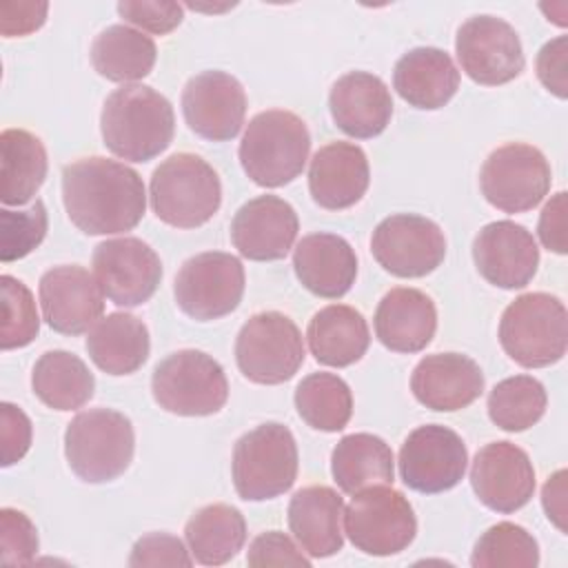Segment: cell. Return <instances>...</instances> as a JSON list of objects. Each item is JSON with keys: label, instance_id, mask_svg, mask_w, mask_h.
<instances>
[{"label": "cell", "instance_id": "cell-48", "mask_svg": "<svg viewBox=\"0 0 568 568\" xmlns=\"http://www.w3.org/2000/svg\"><path fill=\"white\" fill-rule=\"evenodd\" d=\"M537 235L548 251L559 253V255H564L568 251L566 248V193L564 191L552 195L546 202V206L541 209Z\"/></svg>", "mask_w": 568, "mask_h": 568}, {"label": "cell", "instance_id": "cell-17", "mask_svg": "<svg viewBox=\"0 0 568 568\" xmlns=\"http://www.w3.org/2000/svg\"><path fill=\"white\" fill-rule=\"evenodd\" d=\"M182 113L195 135L211 142H226L244 124V87L231 73L202 71L182 91Z\"/></svg>", "mask_w": 568, "mask_h": 568}, {"label": "cell", "instance_id": "cell-5", "mask_svg": "<svg viewBox=\"0 0 568 568\" xmlns=\"http://www.w3.org/2000/svg\"><path fill=\"white\" fill-rule=\"evenodd\" d=\"M135 450L133 424L111 408L78 413L64 430V455L69 468L87 484L118 479L131 464Z\"/></svg>", "mask_w": 568, "mask_h": 568}, {"label": "cell", "instance_id": "cell-35", "mask_svg": "<svg viewBox=\"0 0 568 568\" xmlns=\"http://www.w3.org/2000/svg\"><path fill=\"white\" fill-rule=\"evenodd\" d=\"M31 386L36 397L53 410H75L95 390L93 373L69 351H47L33 366Z\"/></svg>", "mask_w": 568, "mask_h": 568}, {"label": "cell", "instance_id": "cell-24", "mask_svg": "<svg viewBox=\"0 0 568 568\" xmlns=\"http://www.w3.org/2000/svg\"><path fill=\"white\" fill-rule=\"evenodd\" d=\"M328 109L335 124L346 135L366 140L388 126L393 98L382 78L366 71H351L333 84Z\"/></svg>", "mask_w": 568, "mask_h": 568}, {"label": "cell", "instance_id": "cell-26", "mask_svg": "<svg viewBox=\"0 0 568 568\" xmlns=\"http://www.w3.org/2000/svg\"><path fill=\"white\" fill-rule=\"evenodd\" d=\"M373 324L377 339L388 351L419 353L437 331V308L424 291L397 286L377 304Z\"/></svg>", "mask_w": 568, "mask_h": 568}, {"label": "cell", "instance_id": "cell-1", "mask_svg": "<svg viewBox=\"0 0 568 568\" xmlns=\"http://www.w3.org/2000/svg\"><path fill=\"white\" fill-rule=\"evenodd\" d=\"M62 202L69 220L87 235L124 233L146 209L144 182L131 166L100 155L62 169Z\"/></svg>", "mask_w": 568, "mask_h": 568}, {"label": "cell", "instance_id": "cell-9", "mask_svg": "<svg viewBox=\"0 0 568 568\" xmlns=\"http://www.w3.org/2000/svg\"><path fill=\"white\" fill-rule=\"evenodd\" d=\"M304 339L297 324L280 311L248 317L235 339L240 373L255 384H284L304 364Z\"/></svg>", "mask_w": 568, "mask_h": 568}, {"label": "cell", "instance_id": "cell-7", "mask_svg": "<svg viewBox=\"0 0 568 568\" xmlns=\"http://www.w3.org/2000/svg\"><path fill=\"white\" fill-rule=\"evenodd\" d=\"M233 486L246 501L284 495L297 479V444L293 433L277 422L260 424L233 446Z\"/></svg>", "mask_w": 568, "mask_h": 568}, {"label": "cell", "instance_id": "cell-38", "mask_svg": "<svg viewBox=\"0 0 568 568\" xmlns=\"http://www.w3.org/2000/svg\"><path fill=\"white\" fill-rule=\"evenodd\" d=\"M470 564L475 568H535L539 546L526 528L499 521L477 539Z\"/></svg>", "mask_w": 568, "mask_h": 568}, {"label": "cell", "instance_id": "cell-40", "mask_svg": "<svg viewBox=\"0 0 568 568\" xmlns=\"http://www.w3.org/2000/svg\"><path fill=\"white\" fill-rule=\"evenodd\" d=\"M47 235V209L36 200L27 211H0V260L13 262L29 255Z\"/></svg>", "mask_w": 568, "mask_h": 568}, {"label": "cell", "instance_id": "cell-14", "mask_svg": "<svg viewBox=\"0 0 568 568\" xmlns=\"http://www.w3.org/2000/svg\"><path fill=\"white\" fill-rule=\"evenodd\" d=\"M397 464L399 477L410 490L435 495L455 488L464 479L468 450L448 426L426 424L404 439Z\"/></svg>", "mask_w": 568, "mask_h": 568}, {"label": "cell", "instance_id": "cell-3", "mask_svg": "<svg viewBox=\"0 0 568 568\" xmlns=\"http://www.w3.org/2000/svg\"><path fill=\"white\" fill-rule=\"evenodd\" d=\"M311 151V135L304 120L291 111H262L246 124L240 142L244 173L260 186L275 189L293 182Z\"/></svg>", "mask_w": 568, "mask_h": 568}, {"label": "cell", "instance_id": "cell-13", "mask_svg": "<svg viewBox=\"0 0 568 568\" xmlns=\"http://www.w3.org/2000/svg\"><path fill=\"white\" fill-rule=\"evenodd\" d=\"M371 253L390 275L424 277L444 262L446 237L433 220L415 213H397L375 226Z\"/></svg>", "mask_w": 568, "mask_h": 568}, {"label": "cell", "instance_id": "cell-49", "mask_svg": "<svg viewBox=\"0 0 568 568\" xmlns=\"http://www.w3.org/2000/svg\"><path fill=\"white\" fill-rule=\"evenodd\" d=\"M541 504L548 515V519L559 528L566 530L564 517H566V470H557L548 481L544 484L541 490Z\"/></svg>", "mask_w": 568, "mask_h": 568}, {"label": "cell", "instance_id": "cell-25", "mask_svg": "<svg viewBox=\"0 0 568 568\" xmlns=\"http://www.w3.org/2000/svg\"><path fill=\"white\" fill-rule=\"evenodd\" d=\"M293 268L304 288L320 297H342L357 277L353 246L335 233L304 235L293 251Z\"/></svg>", "mask_w": 568, "mask_h": 568}, {"label": "cell", "instance_id": "cell-18", "mask_svg": "<svg viewBox=\"0 0 568 568\" xmlns=\"http://www.w3.org/2000/svg\"><path fill=\"white\" fill-rule=\"evenodd\" d=\"M470 486L486 508L508 515L530 501L535 468L526 450L513 442H490L473 459Z\"/></svg>", "mask_w": 568, "mask_h": 568}, {"label": "cell", "instance_id": "cell-2", "mask_svg": "<svg viewBox=\"0 0 568 568\" xmlns=\"http://www.w3.org/2000/svg\"><path fill=\"white\" fill-rule=\"evenodd\" d=\"M100 131L113 155L129 162H149L173 140V106L146 84H124L104 100Z\"/></svg>", "mask_w": 568, "mask_h": 568}, {"label": "cell", "instance_id": "cell-41", "mask_svg": "<svg viewBox=\"0 0 568 568\" xmlns=\"http://www.w3.org/2000/svg\"><path fill=\"white\" fill-rule=\"evenodd\" d=\"M38 530L33 521L16 510H0V564L2 566H22L29 564L38 552Z\"/></svg>", "mask_w": 568, "mask_h": 568}, {"label": "cell", "instance_id": "cell-28", "mask_svg": "<svg viewBox=\"0 0 568 568\" xmlns=\"http://www.w3.org/2000/svg\"><path fill=\"white\" fill-rule=\"evenodd\" d=\"M393 87L415 109H439L459 89L453 58L437 47H417L404 53L393 69Z\"/></svg>", "mask_w": 568, "mask_h": 568}, {"label": "cell", "instance_id": "cell-29", "mask_svg": "<svg viewBox=\"0 0 568 568\" xmlns=\"http://www.w3.org/2000/svg\"><path fill=\"white\" fill-rule=\"evenodd\" d=\"M306 339L320 364L344 368L362 359L371 344V333L359 311L346 304H331L313 315Z\"/></svg>", "mask_w": 568, "mask_h": 568}, {"label": "cell", "instance_id": "cell-12", "mask_svg": "<svg viewBox=\"0 0 568 568\" xmlns=\"http://www.w3.org/2000/svg\"><path fill=\"white\" fill-rule=\"evenodd\" d=\"M550 164L544 153L524 142L495 149L479 173L484 197L504 213H524L550 191Z\"/></svg>", "mask_w": 568, "mask_h": 568}, {"label": "cell", "instance_id": "cell-21", "mask_svg": "<svg viewBox=\"0 0 568 568\" xmlns=\"http://www.w3.org/2000/svg\"><path fill=\"white\" fill-rule=\"evenodd\" d=\"M295 209L277 195H257L242 204L231 222V240L242 257L253 262L282 260L297 237Z\"/></svg>", "mask_w": 568, "mask_h": 568}, {"label": "cell", "instance_id": "cell-39", "mask_svg": "<svg viewBox=\"0 0 568 568\" xmlns=\"http://www.w3.org/2000/svg\"><path fill=\"white\" fill-rule=\"evenodd\" d=\"M2 331L0 346L2 351L22 348L31 344L40 331V320L31 291L16 277L2 275Z\"/></svg>", "mask_w": 568, "mask_h": 568}, {"label": "cell", "instance_id": "cell-31", "mask_svg": "<svg viewBox=\"0 0 568 568\" xmlns=\"http://www.w3.org/2000/svg\"><path fill=\"white\" fill-rule=\"evenodd\" d=\"M331 473L342 493L355 495L368 486L393 484L395 459L390 446L371 433H353L337 442L331 455Z\"/></svg>", "mask_w": 568, "mask_h": 568}, {"label": "cell", "instance_id": "cell-11", "mask_svg": "<svg viewBox=\"0 0 568 568\" xmlns=\"http://www.w3.org/2000/svg\"><path fill=\"white\" fill-rule=\"evenodd\" d=\"M178 306L197 322H211L235 311L244 295V266L224 251L189 257L173 284Z\"/></svg>", "mask_w": 568, "mask_h": 568}, {"label": "cell", "instance_id": "cell-46", "mask_svg": "<svg viewBox=\"0 0 568 568\" xmlns=\"http://www.w3.org/2000/svg\"><path fill=\"white\" fill-rule=\"evenodd\" d=\"M537 78L557 98L568 95V38L548 40L537 53Z\"/></svg>", "mask_w": 568, "mask_h": 568}, {"label": "cell", "instance_id": "cell-42", "mask_svg": "<svg viewBox=\"0 0 568 568\" xmlns=\"http://www.w3.org/2000/svg\"><path fill=\"white\" fill-rule=\"evenodd\" d=\"M189 548L169 532H151L140 537L129 557V566H191Z\"/></svg>", "mask_w": 568, "mask_h": 568}, {"label": "cell", "instance_id": "cell-23", "mask_svg": "<svg viewBox=\"0 0 568 568\" xmlns=\"http://www.w3.org/2000/svg\"><path fill=\"white\" fill-rule=\"evenodd\" d=\"M371 182L366 153L353 142H331L315 151L308 166V191L322 209L342 211L357 204Z\"/></svg>", "mask_w": 568, "mask_h": 568}, {"label": "cell", "instance_id": "cell-45", "mask_svg": "<svg viewBox=\"0 0 568 568\" xmlns=\"http://www.w3.org/2000/svg\"><path fill=\"white\" fill-rule=\"evenodd\" d=\"M0 442H2V466L20 462L31 446V419L16 404H0Z\"/></svg>", "mask_w": 568, "mask_h": 568}, {"label": "cell", "instance_id": "cell-33", "mask_svg": "<svg viewBox=\"0 0 568 568\" xmlns=\"http://www.w3.org/2000/svg\"><path fill=\"white\" fill-rule=\"evenodd\" d=\"M0 166L2 204H27L47 178V151L42 140L24 129H4L0 133Z\"/></svg>", "mask_w": 568, "mask_h": 568}, {"label": "cell", "instance_id": "cell-15", "mask_svg": "<svg viewBox=\"0 0 568 568\" xmlns=\"http://www.w3.org/2000/svg\"><path fill=\"white\" fill-rule=\"evenodd\" d=\"M455 53L464 73L484 87L515 80L526 62L517 31L495 16L468 18L457 31Z\"/></svg>", "mask_w": 568, "mask_h": 568}, {"label": "cell", "instance_id": "cell-16", "mask_svg": "<svg viewBox=\"0 0 568 568\" xmlns=\"http://www.w3.org/2000/svg\"><path fill=\"white\" fill-rule=\"evenodd\" d=\"M102 293L118 306H140L162 280L158 253L138 237H115L100 242L91 257Z\"/></svg>", "mask_w": 568, "mask_h": 568}, {"label": "cell", "instance_id": "cell-44", "mask_svg": "<svg viewBox=\"0 0 568 568\" xmlns=\"http://www.w3.org/2000/svg\"><path fill=\"white\" fill-rule=\"evenodd\" d=\"M118 13L151 33L164 36L173 31L182 22V7L178 2H133L124 0L118 2Z\"/></svg>", "mask_w": 568, "mask_h": 568}, {"label": "cell", "instance_id": "cell-22", "mask_svg": "<svg viewBox=\"0 0 568 568\" xmlns=\"http://www.w3.org/2000/svg\"><path fill=\"white\" fill-rule=\"evenodd\" d=\"M415 399L430 410H462L484 390V373L462 353H435L419 359L410 375Z\"/></svg>", "mask_w": 568, "mask_h": 568}, {"label": "cell", "instance_id": "cell-27", "mask_svg": "<svg viewBox=\"0 0 568 568\" xmlns=\"http://www.w3.org/2000/svg\"><path fill=\"white\" fill-rule=\"evenodd\" d=\"M344 499L331 486H306L291 497L288 528L311 557H331L344 546Z\"/></svg>", "mask_w": 568, "mask_h": 568}, {"label": "cell", "instance_id": "cell-10", "mask_svg": "<svg viewBox=\"0 0 568 568\" xmlns=\"http://www.w3.org/2000/svg\"><path fill=\"white\" fill-rule=\"evenodd\" d=\"M344 532L357 550L388 557L410 546L417 519L399 490L390 484H377L353 495L344 508Z\"/></svg>", "mask_w": 568, "mask_h": 568}, {"label": "cell", "instance_id": "cell-8", "mask_svg": "<svg viewBox=\"0 0 568 568\" xmlns=\"http://www.w3.org/2000/svg\"><path fill=\"white\" fill-rule=\"evenodd\" d=\"M151 393L160 408L182 417H206L229 399L222 366L202 351H178L164 357L151 377Z\"/></svg>", "mask_w": 568, "mask_h": 568}, {"label": "cell", "instance_id": "cell-19", "mask_svg": "<svg viewBox=\"0 0 568 568\" xmlns=\"http://www.w3.org/2000/svg\"><path fill=\"white\" fill-rule=\"evenodd\" d=\"M38 293L44 322L62 335L93 328L104 313V293L98 280L78 264L49 268L40 277Z\"/></svg>", "mask_w": 568, "mask_h": 568}, {"label": "cell", "instance_id": "cell-47", "mask_svg": "<svg viewBox=\"0 0 568 568\" xmlns=\"http://www.w3.org/2000/svg\"><path fill=\"white\" fill-rule=\"evenodd\" d=\"M47 11H49L47 2H2L0 31L4 38L27 36L44 24Z\"/></svg>", "mask_w": 568, "mask_h": 568}, {"label": "cell", "instance_id": "cell-6", "mask_svg": "<svg viewBox=\"0 0 568 568\" xmlns=\"http://www.w3.org/2000/svg\"><path fill=\"white\" fill-rule=\"evenodd\" d=\"M504 353L524 368H544L566 355L568 313L550 293H524L515 297L499 320Z\"/></svg>", "mask_w": 568, "mask_h": 568}, {"label": "cell", "instance_id": "cell-30", "mask_svg": "<svg viewBox=\"0 0 568 568\" xmlns=\"http://www.w3.org/2000/svg\"><path fill=\"white\" fill-rule=\"evenodd\" d=\"M149 331L131 313H109L100 317L87 337V353L93 364L109 375H131L149 357Z\"/></svg>", "mask_w": 568, "mask_h": 568}, {"label": "cell", "instance_id": "cell-20", "mask_svg": "<svg viewBox=\"0 0 568 568\" xmlns=\"http://www.w3.org/2000/svg\"><path fill=\"white\" fill-rule=\"evenodd\" d=\"M479 275L499 288L526 286L539 266V248L530 231L510 220L486 224L473 240Z\"/></svg>", "mask_w": 568, "mask_h": 568}, {"label": "cell", "instance_id": "cell-36", "mask_svg": "<svg viewBox=\"0 0 568 568\" xmlns=\"http://www.w3.org/2000/svg\"><path fill=\"white\" fill-rule=\"evenodd\" d=\"M295 408L311 428L337 433L353 415V395L342 377L311 373L295 388Z\"/></svg>", "mask_w": 568, "mask_h": 568}, {"label": "cell", "instance_id": "cell-4", "mask_svg": "<svg viewBox=\"0 0 568 568\" xmlns=\"http://www.w3.org/2000/svg\"><path fill=\"white\" fill-rule=\"evenodd\" d=\"M149 200L164 224L195 229L217 213L222 184L206 160L195 153H175L153 171Z\"/></svg>", "mask_w": 568, "mask_h": 568}, {"label": "cell", "instance_id": "cell-37", "mask_svg": "<svg viewBox=\"0 0 568 568\" xmlns=\"http://www.w3.org/2000/svg\"><path fill=\"white\" fill-rule=\"evenodd\" d=\"M546 388L530 375L506 377L488 395V417L495 426L519 433L535 426L546 413Z\"/></svg>", "mask_w": 568, "mask_h": 568}, {"label": "cell", "instance_id": "cell-34", "mask_svg": "<svg viewBox=\"0 0 568 568\" xmlns=\"http://www.w3.org/2000/svg\"><path fill=\"white\" fill-rule=\"evenodd\" d=\"M158 58L151 36L126 24H111L91 44L93 69L111 82H135L151 73Z\"/></svg>", "mask_w": 568, "mask_h": 568}, {"label": "cell", "instance_id": "cell-32", "mask_svg": "<svg viewBox=\"0 0 568 568\" xmlns=\"http://www.w3.org/2000/svg\"><path fill=\"white\" fill-rule=\"evenodd\" d=\"M184 539L193 561L222 566L231 561L246 541L244 515L229 504H209L191 515Z\"/></svg>", "mask_w": 568, "mask_h": 568}, {"label": "cell", "instance_id": "cell-43", "mask_svg": "<svg viewBox=\"0 0 568 568\" xmlns=\"http://www.w3.org/2000/svg\"><path fill=\"white\" fill-rule=\"evenodd\" d=\"M246 564L248 566H311V559L297 550L293 539L280 530H268L257 535L246 552Z\"/></svg>", "mask_w": 568, "mask_h": 568}]
</instances>
